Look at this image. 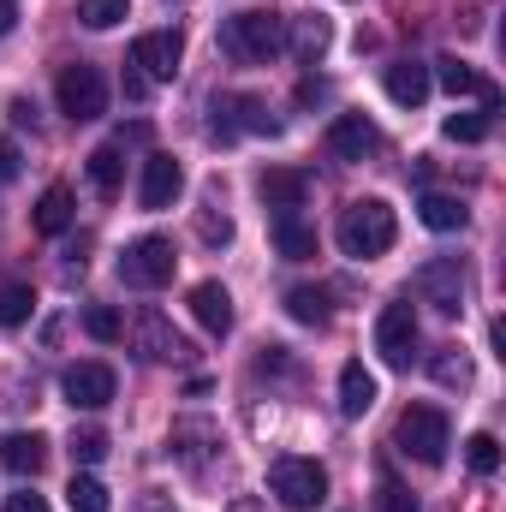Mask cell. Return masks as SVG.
<instances>
[{
    "label": "cell",
    "instance_id": "7c38bea8",
    "mask_svg": "<svg viewBox=\"0 0 506 512\" xmlns=\"http://www.w3.org/2000/svg\"><path fill=\"white\" fill-rule=\"evenodd\" d=\"M114 370L108 364H96V358H84V364H72L66 376H60V393H66V405L72 411H102V405H114Z\"/></svg>",
    "mask_w": 506,
    "mask_h": 512
},
{
    "label": "cell",
    "instance_id": "52a82bcc",
    "mask_svg": "<svg viewBox=\"0 0 506 512\" xmlns=\"http://www.w3.org/2000/svg\"><path fill=\"white\" fill-rule=\"evenodd\" d=\"M54 96H60V114H66V120H78V126H84V120H102V114H108V78H102L96 66H84V60L60 72Z\"/></svg>",
    "mask_w": 506,
    "mask_h": 512
},
{
    "label": "cell",
    "instance_id": "ac0fdd59",
    "mask_svg": "<svg viewBox=\"0 0 506 512\" xmlns=\"http://www.w3.org/2000/svg\"><path fill=\"white\" fill-rule=\"evenodd\" d=\"M381 84H387V102H399V108H423L429 102V66H417V60H393L387 72H381Z\"/></svg>",
    "mask_w": 506,
    "mask_h": 512
},
{
    "label": "cell",
    "instance_id": "ab89813d",
    "mask_svg": "<svg viewBox=\"0 0 506 512\" xmlns=\"http://www.w3.org/2000/svg\"><path fill=\"white\" fill-rule=\"evenodd\" d=\"M322 96H328V84H322V78H304V84H298V102H304V108H310V102H322Z\"/></svg>",
    "mask_w": 506,
    "mask_h": 512
},
{
    "label": "cell",
    "instance_id": "6da1fadb",
    "mask_svg": "<svg viewBox=\"0 0 506 512\" xmlns=\"http://www.w3.org/2000/svg\"><path fill=\"white\" fill-rule=\"evenodd\" d=\"M393 239H399V221H393V209L381 197H358V203L340 209V251L346 256H358V262L387 256Z\"/></svg>",
    "mask_w": 506,
    "mask_h": 512
},
{
    "label": "cell",
    "instance_id": "ba28073f",
    "mask_svg": "<svg viewBox=\"0 0 506 512\" xmlns=\"http://www.w3.org/2000/svg\"><path fill=\"white\" fill-rule=\"evenodd\" d=\"M179 60H185V36H179V30H143V36L131 42V66H137V78H149V84H173Z\"/></svg>",
    "mask_w": 506,
    "mask_h": 512
},
{
    "label": "cell",
    "instance_id": "9a60e30c",
    "mask_svg": "<svg viewBox=\"0 0 506 512\" xmlns=\"http://www.w3.org/2000/svg\"><path fill=\"white\" fill-rule=\"evenodd\" d=\"M256 197H262L274 215H292V209H304V197H310V179H304L298 167H268V173L256 179Z\"/></svg>",
    "mask_w": 506,
    "mask_h": 512
},
{
    "label": "cell",
    "instance_id": "603a6c76",
    "mask_svg": "<svg viewBox=\"0 0 506 512\" xmlns=\"http://www.w3.org/2000/svg\"><path fill=\"white\" fill-rule=\"evenodd\" d=\"M376 405V376L364 364H346L340 370V417H364Z\"/></svg>",
    "mask_w": 506,
    "mask_h": 512
},
{
    "label": "cell",
    "instance_id": "5b68a950",
    "mask_svg": "<svg viewBox=\"0 0 506 512\" xmlns=\"http://www.w3.org/2000/svg\"><path fill=\"white\" fill-rule=\"evenodd\" d=\"M268 489H274V501L286 512H310L328 501V471L316 465V459H274L268 465Z\"/></svg>",
    "mask_w": 506,
    "mask_h": 512
},
{
    "label": "cell",
    "instance_id": "83f0119b",
    "mask_svg": "<svg viewBox=\"0 0 506 512\" xmlns=\"http://www.w3.org/2000/svg\"><path fill=\"white\" fill-rule=\"evenodd\" d=\"M30 310H36V292H30L24 280L0 286V328H24V322H30Z\"/></svg>",
    "mask_w": 506,
    "mask_h": 512
},
{
    "label": "cell",
    "instance_id": "2e32d148",
    "mask_svg": "<svg viewBox=\"0 0 506 512\" xmlns=\"http://www.w3.org/2000/svg\"><path fill=\"white\" fill-rule=\"evenodd\" d=\"M191 316H197L203 334L221 340V334L233 328V292H227L221 280H197V286H191Z\"/></svg>",
    "mask_w": 506,
    "mask_h": 512
},
{
    "label": "cell",
    "instance_id": "4fadbf2b",
    "mask_svg": "<svg viewBox=\"0 0 506 512\" xmlns=\"http://www.w3.org/2000/svg\"><path fill=\"white\" fill-rule=\"evenodd\" d=\"M179 191H185V167H179L173 155H161V149H155V155L143 161L137 203H143V209H173V197H179Z\"/></svg>",
    "mask_w": 506,
    "mask_h": 512
},
{
    "label": "cell",
    "instance_id": "8992f818",
    "mask_svg": "<svg viewBox=\"0 0 506 512\" xmlns=\"http://www.w3.org/2000/svg\"><path fill=\"white\" fill-rule=\"evenodd\" d=\"M173 268H179V256H173V239H161V233L131 239L126 256H120V280H126V286H137V292L167 286V280H173Z\"/></svg>",
    "mask_w": 506,
    "mask_h": 512
},
{
    "label": "cell",
    "instance_id": "b9f144b4",
    "mask_svg": "<svg viewBox=\"0 0 506 512\" xmlns=\"http://www.w3.org/2000/svg\"><path fill=\"white\" fill-rule=\"evenodd\" d=\"M256 507H262L256 495H239V501H233V507H227V512H256Z\"/></svg>",
    "mask_w": 506,
    "mask_h": 512
},
{
    "label": "cell",
    "instance_id": "4316f807",
    "mask_svg": "<svg viewBox=\"0 0 506 512\" xmlns=\"http://www.w3.org/2000/svg\"><path fill=\"white\" fill-rule=\"evenodd\" d=\"M429 376L441 387H459V393H465V387H471V358H465L459 346H441V352L429 358Z\"/></svg>",
    "mask_w": 506,
    "mask_h": 512
},
{
    "label": "cell",
    "instance_id": "ffe728a7",
    "mask_svg": "<svg viewBox=\"0 0 506 512\" xmlns=\"http://www.w3.org/2000/svg\"><path fill=\"white\" fill-rule=\"evenodd\" d=\"M0 465L12 471V477H36L42 465H48V435H24V429H12L6 441H0Z\"/></svg>",
    "mask_w": 506,
    "mask_h": 512
},
{
    "label": "cell",
    "instance_id": "44dd1931",
    "mask_svg": "<svg viewBox=\"0 0 506 512\" xmlns=\"http://www.w3.org/2000/svg\"><path fill=\"white\" fill-rule=\"evenodd\" d=\"M274 251L286 256V262H310V256L322 251V239H316L310 221H298V215H274Z\"/></svg>",
    "mask_w": 506,
    "mask_h": 512
},
{
    "label": "cell",
    "instance_id": "d590c367",
    "mask_svg": "<svg viewBox=\"0 0 506 512\" xmlns=\"http://www.w3.org/2000/svg\"><path fill=\"white\" fill-rule=\"evenodd\" d=\"M197 233H203V245H233V221L215 209V197L197 209Z\"/></svg>",
    "mask_w": 506,
    "mask_h": 512
},
{
    "label": "cell",
    "instance_id": "d6a6232c",
    "mask_svg": "<svg viewBox=\"0 0 506 512\" xmlns=\"http://www.w3.org/2000/svg\"><path fill=\"white\" fill-rule=\"evenodd\" d=\"M66 453H72V465H102L108 459V435L102 429H72Z\"/></svg>",
    "mask_w": 506,
    "mask_h": 512
},
{
    "label": "cell",
    "instance_id": "1f68e13d",
    "mask_svg": "<svg viewBox=\"0 0 506 512\" xmlns=\"http://www.w3.org/2000/svg\"><path fill=\"white\" fill-rule=\"evenodd\" d=\"M376 512H417V495H411L387 465L376 471Z\"/></svg>",
    "mask_w": 506,
    "mask_h": 512
},
{
    "label": "cell",
    "instance_id": "60d3db41",
    "mask_svg": "<svg viewBox=\"0 0 506 512\" xmlns=\"http://www.w3.org/2000/svg\"><path fill=\"white\" fill-rule=\"evenodd\" d=\"M12 24H18V12H12V0H0V36H6Z\"/></svg>",
    "mask_w": 506,
    "mask_h": 512
},
{
    "label": "cell",
    "instance_id": "8fae6325",
    "mask_svg": "<svg viewBox=\"0 0 506 512\" xmlns=\"http://www.w3.org/2000/svg\"><path fill=\"white\" fill-rule=\"evenodd\" d=\"M411 286H417V298H423V304H435L441 316H459V310H465V274H459V262H453V256L423 262Z\"/></svg>",
    "mask_w": 506,
    "mask_h": 512
},
{
    "label": "cell",
    "instance_id": "8d00e7d4",
    "mask_svg": "<svg viewBox=\"0 0 506 512\" xmlns=\"http://www.w3.org/2000/svg\"><path fill=\"white\" fill-rule=\"evenodd\" d=\"M441 131H447L453 143H483V137H489V114H447Z\"/></svg>",
    "mask_w": 506,
    "mask_h": 512
},
{
    "label": "cell",
    "instance_id": "e0dca14e",
    "mask_svg": "<svg viewBox=\"0 0 506 512\" xmlns=\"http://www.w3.org/2000/svg\"><path fill=\"white\" fill-rule=\"evenodd\" d=\"M286 48L304 60V66H316L328 48H334V24L322 18V12H304V18H286Z\"/></svg>",
    "mask_w": 506,
    "mask_h": 512
},
{
    "label": "cell",
    "instance_id": "4dcf8cb0",
    "mask_svg": "<svg viewBox=\"0 0 506 512\" xmlns=\"http://www.w3.org/2000/svg\"><path fill=\"white\" fill-rule=\"evenodd\" d=\"M435 78H441V90H453V96H477L483 90V78L459 60V54H447V60H435Z\"/></svg>",
    "mask_w": 506,
    "mask_h": 512
},
{
    "label": "cell",
    "instance_id": "f35d334b",
    "mask_svg": "<svg viewBox=\"0 0 506 512\" xmlns=\"http://www.w3.org/2000/svg\"><path fill=\"white\" fill-rule=\"evenodd\" d=\"M18 167H24V161H18V143H0V185L18 179Z\"/></svg>",
    "mask_w": 506,
    "mask_h": 512
},
{
    "label": "cell",
    "instance_id": "5bb4252c",
    "mask_svg": "<svg viewBox=\"0 0 506 512\" xmlns=\"http://www.w3.org/2000/svg\"><path fill=\"white\" fill-rule=\"evenodd\" d=\"M328 149L340 155V161H370L381 149V131L364 120V114H340L334 126H328Z\"/></svg>",
    "mask_w": 506,
    "mask_h": 512
},
{
    "label": "cell",
    "instance_id": "7a4b0ae2",
    "mask_svg": "<svg viewBox=\"0 0 506 512\" xmlns=\"http://www.w3.org/2000/svg\"><path fill=\"white\" fill-rule=\"evenodd\" d=\"M221 48L233 60H274L286 48V12L274 6H251V12H233L221 24Z\"/></svg>",
    "mask_w": 506,
    "mask_h": 512
},
{
    "label": "cell",
    "instance_id": "484cf974",
    "mask_svg": "<svg viewBox=\"0 0 506 512\" xmlns=\"http://www.w3.org/2000/svg\"><path fill=\"white\" fill-rule=\"evenodd\" d=\"M286 316L304 322V328H322L334 310H328V292H322V286H292V292H286Z\"/></svg>",
    "mask_w": 506,
    "mask_h": 512
},
{
    "label": "cell",
    "instance_id": "74e56055",
    "mask_svg": "<svg viewBox=\"0 0 506 512\" xmlns=\"http://www.w3.org/2000/svg\"><path fill=\"white\" fill-rule=\"evenodd\" d=\"M6 512H48V501L30 495V489H18V495H6Z\"/></svg>",
    "mask_w": 506,
    "mask_h": 512
},
{
    "label": "cell",
    "instance_id": "d6986e66",
    "mask_svg": "<svg viewBox=\"0 0 506 512\" xmlns=\"http://www.w3.org/2000/svg\"><path fill=\"white\" fill-rule=\"evenodd\" d=\"M167 447H173L185 465H203V459L221 447V435H215V423H209V417H179V423H173V435H167Z\"/></svg>",
    "mask_w": 506,
    "mask_h": 512
},
{
    "label": "cell",
    "instance_id": "277c9868",
    "mask_svg": "<svg viewBox=\"0 0 506 512\" xmlns=\"http://www.w3.org/2000/svg\"><path fill=\"white\" fill-rule=\"evenodd\" d=\"M209 137L215 143H239V131H256V137H280V120L268 114V102L251 96V90H227V96H215L209 102Z\"/></svg>",
    "mask_w": 506,
    "mask_h": 512
},
{
    "label": "cell",
    "instance_id": "d4e9b609",
    "mask_svg": "<svg viewBox=\"0 0 506 512\" xmlns=\"http://www.w3.org/2000/svg\"><path fill=\"white\" fill-rule=\"evenodd\" d=\"M417 215H423V227H429V233H459L471 209H465L459 197H441V191H429V197L417 203Z\"/></svg>",
    "mask_w": 506,
    "mask_h": 512
},
{
    "label": "cell",
    "instance_id": "30bf717a",
    "mask_svg": "<svg viewBox=\"0 0 506 512\" xmlns=\"http://www.w3.org/2000/svg\"><path fill=\"white\" fill-rule=\"evenodd\" d=\"M131 340H137V358H149V364H179V358H191L185 334H179L161 310H137V316H131Z\"/></svg>",
    "mask_w": 506,
    "mask_h": 512
},
{
    "label": "cell",
    "instance_id": "7402d4cb",
    "mask_svg": "<svg viewBox=\"0 0 506 512\" xmlns=\"http://www.w3.org/2000/svg\"><path fill=\"white\" fill-rule=\"evenodd\" d=\"M72 215H78V203H72L66 185H48V191L36 197V233H42V239H60V233L72 227Z\"/></svg>",
    "mask_w": 506,
    "mask_h": 512
},
{
    "label": "cell",
    "instance_id": "cb8c5ba5",
    "mask_svg": "<svg viewBox=\"0 0 506 512\" xmlns=\"http://www.w3.org/2000/svg\"><path fill=\"white\" fill-rule=\"evenodd\" d=\"M120 179H126L120 143H102V149H90V185H96V197H120Z\"/></svg>",
    "mask_w": 506,
    "mask_h": 512
},
{
    "label": "cell",
    "instance_id": "f1b7e54d",
    "mask_svg": "<svg viewBox=\"0 0 506 512\" xmlns=\"http://www.w3.org/2000/svg\"><path fill=\"white\" fill-rule=\"evenodd\" d=\"M66 507L72 512H108V489H102L90 471H72V483H66Z\"/></svg>",
    "mask_w": 506,
    "mask_h": 512
},
{
    "label": "cell",
    "instance_id": "836d02e7",
    "mask_svg": "<svg viewBox=\"0 0 506 512\" xmlns=\"http://www.w3.org/2000/svg\"><path fill=\"white\" fill-rule=\"evenodd\" d=\"M465 459H471V471H477V477H495V471H501V441L483 429V435H471V441H465Z\"/></svg>",
    "mask_w": 506,
    "mask_h": 512
},
{
    "label": "cell",
    "instance_id": "f546056e",
    "mask_svg": "<svg viewBox=\"0 0 506 512\" xmlns=\"http://www.w3.org/2000/svg\"><path fill=\"white\" fill-rule=\"evenodd\" d=\"M120 18H131V0H78V24L84 30H114Z\"/></svg>",
    "mask_w": 506,
    "mask_h": 512
},
{
    "label": "cell",
    "instance_id": "9c48e42d",
    "mask_svg": "<svg viewBox=\"0 0 506 512\" xmlns=\"http://www.w3.org/2000/svg\"><path fill=\"white\" fill-rule=\"evenodd\" d=\"M376 352H381V364H387V370H411V358H417V316H411V304H405V298L381 310Z\"/></svg>",
    "mask_w": 506,
    "mask_h": 512
},
{
    "label": "cell",
    "instance_id": "3957f363",
    "mask_svg": "<svg viewBox=\"0 0 506 512\" xmlns=\"http://www.w3.org/2000/svg\"><path fill=\"white\" fill-rule=\"evenodd\" d=\"M393 447L417 465H441L447 447H453V423L441 405H405L399 411V429H393Z\"/></svg>",
    "mask_w": 506,
    "mask_h": 512
},
{
    "label": "cell",
    "instance_id": "e575fe53",
    "mask_svg": "<svg viewBox=\"0 0 506 512\" xmlns=\"http://www.w3.org/2000/svg\"><path fill=\"white\" fill-rule=\"evenodd\" d=\"M120 328H126V322H120L114 304H90V310H84V334H90V340L108 346V340H120Z\"/></svg>",
    "mask_w": 506,
    "mask_h": 512
}]
</instances>
